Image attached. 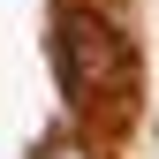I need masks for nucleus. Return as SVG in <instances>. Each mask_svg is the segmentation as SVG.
Listing matches in <instances>:
<instances>
[{"mask_svg":"<svg viewBox=\"0 0 159 159\" xmlns=\"http://www.w3.org/2000/svg\"><path fill=\"white\" fill-rule=\"evenodd\" d=\"M46 159H76V152H46Z\"/></svg>","mask_w":159,"mask_h":159,"instance_id":"obj_2","label":"nucleus"},{"mask_svg":"<svg viewBox=\"0 0 159 159\" xmlns=\"http://www.w3.org/2000/svg\"><path fill=\"white\" fill-rule=\"evenodd\" d=\"M61 38H68V84H76V91H106L114 76L129 68V46L98 23V15H84V8H68Z\"/></svg>","mask_w":159,"mask_h":159,"instance_id":"obj_1","label":"nucleus"}]
</instances>
